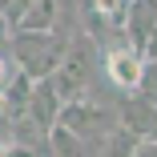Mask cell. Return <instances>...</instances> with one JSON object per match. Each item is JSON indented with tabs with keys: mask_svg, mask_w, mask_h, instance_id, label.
Here are the masks:
<instances>
[{
	"mask_svg": "<svg viewBox=\"0 0 157 157\" xmlns=\"http://www.w3.org/2000/svg\"><path fill=\"white\" fill-rule=\"evenodd\" d=\"M69 36H60L56 28H12L8 36V52L16 60V69L28 77H48L56 69L60 52H65Z\"/></svg>",
	"mask_w": 157,
	"mask_h": 157,
	"instance_id": "obj_1",
	"label": "cell"
},
{
	"mask_svg": "<svg viewBox=\"0 0 157 157\" xmlns=\"http://www.w3.org/2000/svg\"><path fill=\"white\" fill-rule=\"evenodd\" d=\"M93 69H97V36H93V33H77V36L65 44L56 69L48 73V81H52V89L60 93V101H69V97H81V93L89 89Z\"/></svg>",
	"mask_w": 157,
	"mask_h": 157,
	"instance_id": "obj_2",
	"label": "cell"
},
{
	"mask_svg": "<svg viewBox=\"0 0 157 157\" xmlns=\"http://www.w3.org/2000/svg\"><path fill=\"white\" fill-rule=\"evenodd\" d=\"M141 65H145V56L129 44V40H117V44H109L105 48V73H109V81L117 85V89H137V77H141Z\"/></svg>",
	"mask_w": 157,
	"mask_h": 157,
	"instance_id": "obj_3",
	"label": "cell"
},
{
	"mask_svg": "<svg viewBox=\"0 0 157 157\" xmlns=\"http://www.w3.org/2000/svg\"><path fill=\"white\" fill-rule=\"evenodd\" d=\"M24 113L33 117L40 129L48 133V125H56V113H60V93L52 89L48 77H33V89H28V105Z\"/></svg>",
	"mask_w": 157,
	"mask_h": 157,
	"instance_id": "obj_4",
	"label": "cell"
},
{
	"mask_svg": "<svg viewBox=\"0 0 157 157\" xmlns=\"http://www.w3.org/2000/svg\"><path fill=\"white\" fill-rule=\"evenodd\" d=\"M153 24H157V0H129V8H125V24H121V36L141 52L145 36L153 33Z\"/></svg>",
	"mask_w": 157,
	"mask_h": 157,
	"instance_id": "obj_5",
	"label": "cell"
},
{
	"mask_svg": "<svg viewBox=\"0 0 157 157\" xmlns=\"http://www.w3.org/2000/svg\"><path fill=\"white\" fill-rule=\"evenodd\" d=\"M117 121H121L133 137H153V141H157V109H153V101L145 97V93H137V97L125 101Z\"/></svg>",
	"mask_w": 157,
	"mask_h": 157,
	"instance_id": "obj_6",
	"label": "cell"
},
{
	"mask_svg": "<svg viewBox=\"0 0 157 157\" xmlns=\"http://www.w3.org/2000/svg\"><path fill=\"white\" fill-rule=\"evenodd\" d=\"M12 28H56V0H28Z\"/></svg>",
	"mask_w": 157,
	"mask_h": 157,
	"instance_id": "obj_7",
	"label": "cell"
},
{
	"mask_svg": "<svg viewBox=\"0 0 157 157\" xmlns=\"http://www.w3.org/2000/svg\"><path fill=\"white\" fill-rule=\"evenodd\" d=\"M125 8H129V0H89V12H93V28H117L125 24Z\"/></svg>",
	"mask_w": 157,
	"mask_h": 157,
	"instance_id": "obj_8",
	"label": "cell"
},
{
	"mask_svg": "<svg viewBox=\"0 0 157 157\" xmlns=\"http://www.w3.org/2000/svg\"><path fill=\"white\" fill-rule=\"evenodd\" d=\"M48 153H56V157H77V153H89L85 149V137L81 133H73L69 125H48Z\"/></svg>",
	"mask_w": 157,
	"mask_h": 157,
	"instance_id": "obj_9",
	"label": "cell"
},
{
	"mask_svg": "<svg viewBox=\"0 0 157 157\" xmlns=\"http://www.w3.org/2000/svg\"><path fill=\"white\" fill-rule=\"evenodd\" d=\"M8 36H12V24H8L4 12H0V44H8Z\"/></svg>",
	"mask_w": 157,
	"mask_h": 157,
	"instance_id": "obj_10",
	"label": "cell"
},
{
	"mask_svg": "<svg viewBox=\"0 0 157 157\" xmlns=\"http://www.w3.org/2000/svg\"><path fill=\"white\" fill-rule=\"evenodd\" d=\"M149 101H153V109H157V93H149Z\"/></svg>",
	"mask_w": 157,
	"mask_h": 157,
	"instance_id": "obj_11",
	"label": "cell"
}]
</instances>
